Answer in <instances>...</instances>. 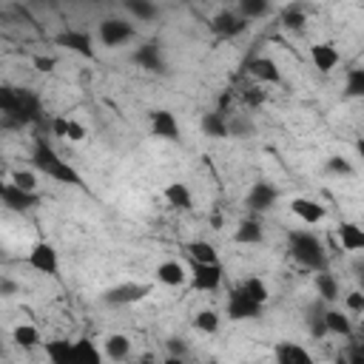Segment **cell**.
Segmentation results:
<instances>
[{
	"instance_id": "cell-28",
	"label": "cell",
	"mask_w": 364,
	"mask_h": 364,
	"mask_svg": "<svg viewBox=\"0 0 364 364\" xmlns=\"http://www.w3.org/2000/svg\"><path fill=\"white\" fill-rule=\"evenodd\" d=\"M239 290H242V296H247V299L256 301L259 307H264L267 299H270V290H267L264 279H259V276H247V279L239 284Z\"/></svg>"
},
{
	"instance_id": "cell-30",
	"label": "cell",
	"mask_w": 364,
	"mask_h": 364,
	"mask_svg": "<svg viewBox=\"0 0 364 364\" xmlns=\"http://www.w3.org/2000/svg\"><path fill=\"white\" fill-rule=\"evenodd\" d=\"M316 293H318L321 301H336L338 299V282H336V276L330 270L316 273Z\"/></svg>"
},
{
	"instance_id": "cell-21",
	"label": "cell",
	"mask_w": 364,
	"mask_h": 364,
	"mask_svg": "<svg viewBox=\"0 0 364 364\" xmlns=\"http://www.w3.org/2000/svg\"><path fill=\"white\" fill-rule=\"evenodd\" d=\"M162 196L176 210H191L193 208V193H191V188L185 182H168L165 191H162Z\"/></svg>"
},
{
	"instance_id": "cell-20",
	"label": "cell",
	"mask_w": 364,
	"mask_h": 364,
	"mask_svg": "<svg viewBox=\"0 0 364 364\" xmlns=\"http://www.w3.org/2000/svg\"><path fill=\"white\" fill-rule=\"evenodd\" d=\"M321 321H324L327 336H338V338H350L353 336V321L341 310H324L321 313Z\"/></svg>"
},
{
	"instance_id": "cell-44",
	"label": "cell",
	"mask_w": 364,
	"mask_h": 364,
	"mask_svg": "<svg viewBox=\"0 0 364 364\" xmlns=\"http://www.w3.org/2000/svg\"><path fill=\"white\" fill-rule=\"evenodd\" d=\"M31 63H34V68H37V71H43V74L54 71V65H57V60H54V57H48V54H37Z\"/></svg>"
},
{
	"instance_id": "cell-23",
	"label": "cell",
	"mask_w": 364,
	"mask_h": 364,
	"mask_svg": "<svg viewBox=\"0 0 364 364\" xmlns=\"http://www.w3.org/2000/svg\"><path fill=\"white\" fill-rule=\"evenodd\" d=\"M100 350L111 361H125L131 355V338L125 333H111V336H105V341H102Z\"/></svg>"
},
{
	"instance_id": "cell-50",
	"label": "cell",
	"mask_w": 364,
	"mask_h": 364,
	"mask_svg": "<svg viewBox=\"0 0 364 364\" xmlns=\"http://www.w3.org/2000/svg\"><path fill=\"white\" fill-rule=\"evenodd\" d=\"M162 364H188V361H185V358H179V355H168Z\"/></svg>"
},
{
	"instance_id": "cell-40",
	"label": "cell",
	"mask_w": 364,
	"mask_h": 364,
	"mask_svg": "<svg viewBox=\"0 0 364 364\" xmlns=\"http://www.w3.org/2000/svg\"><path fill=\"white\" fill-rule=\"evenodd\" d=\"M344 304H347V313L361 316V313H364V293H361V290H350V293L344 296Z\"/></svg>"
},
{
	"instance_id": "cell-17",
	"label": "cell",
	"mask_w": 364,
	"mask_h": 364,
	"mask_svg": "<svg viewBox=\"0 0 364 364\" xmlns=\"http://www.w3.org/2000/svg\"><path fill=\"white\" fill-rule=\"evenodd\" d=\"M290 210H293L304 225H318V222H324V216H327L324 205H318V202L310 199V196H296V199L290 202Z\"/></svg>"
},
{
	"instance_id": "cell-1",
	"label": "cell",
	"mask_w": 364,
	"mask_h": 364,
	"mask_svg": "<svg viewBox=\"0 0 364 364\" xmlns=\"http://www.w3.org/2000/svg\"><path fill=\"white\" fill-rule=\"evenodd\" d=\"M31 165H34L40 173H46L48 179H54V182L74 185V188H85L80 171H77L74 165H68V159H63L43 136H37L34 145H31Z\"/></svg>"
},
{
	"instance_id": "cell-19",
	"label": "cell",
	"mask_w": 364,
	"mask_h": 364,
	"mask_svg": "<svg viewBox=\"0 0 364 364\" xmlns=\"http://www.w3.org/2000/svg\"><path fill=\"white\" fill-rule=\"evenodd\" d=\"M310 60H313V65H316L321 74H330V71L338 65L341 54H338V48H336L333 43H316V46H310Z\"/></svg>"
},
{
	"instance_id": "cell-5",
	"label": "cell",
	"mask_w": 364,
	"mask_h": 364,
	"mask_svg": "<svg viewBox=\"0 0 364 364\" xmlns=\"http://www.w3.org/2000/svg\"><path fill=\"white\" fill-rule=\"evenodd\" d=\"M97 34H100V43H102V46L117 48V46H122V43L134 40L136 28H134L128 20H122V17H105V20H100Z\"/></svg>"
},
{
	"instance_id": "cell-2",
	"label": "cell",
	"mask_w": 364,
	"mask_h": 364,
	"mask_svg": "<svg viewBox=\"0 0 364 364\" xmlns=\"http://www.w3.org/2000/svg\"><path fill=\"white\" fill-rule=\"evenodd\" d=\"M287 250L293 256L296 264L313 270V273H321L327 270V253H324V245L316 233H307V230H290L287 236Z\"/></svg>"
},
{
	"instance_id": "cell-36",
	"label": "cell",
	"mask_w": 364,
	"mask_h": 364,
	"mask_svg": "<svg viewBox=\"0 0 364 364\" xmlns=\"http://www.w3.org/2000/svg\"><path fill=\"white\" fill-rule=\"evenodd\" d=\"M125 11H131L136 20H154L159 14V9L154 3H148V0H128L125 3Z\"/></svg>"
},
{
	"instance_id": "cell-15",
	"label": "cell",
	"mask_w": 364,
	"mask_h": 364,
	"mask_svg": "<svg viewBox=\"0 0 364 364\" xmlns=\"http://www.w3.org/2000/svg\"><path fill=\"white\" fill-rule=\"evenodd\" d=\"M247 74L253 80H259V82H270V85H279L282 82V71H279L276 60H270V57H253V60H247Z\"/></svg>"
},
{
	"instance_id": "cell-29",
	"label": "cell",
	"mask_w": 364,
	"mask_h": 364,
	"mask_svg": "<svg viewBox=\"0 0 364 364\" xmlns=\"http://www.w3.org/2000/svg\"><path fill=\"white\" fill-rule=\"evenodd\" d=\"M11 341H14L20 350H34V347L43 344V336H40V330H37L34 324H17V327L11 330Z\"/></svg>"
},
{
	"instance_id": "cell-37",
	"label": "cell",
	"mask_w": 364,
	"mask_h": 364,
	"mask_svg": "<svg viewBox=\"0 0 364 364\" xmlns=\"http://www.w3.org/2000/svg\"><path fill=\"white\" fill-rule=\"evenodd\" d=\"M11 185L20 188V191H26V193H37V176H34V171H23V168L11 171Z\"/></svg>"
},
{
	"instance_id": "cell-48",
	"label": "cell",
	"mask_w": 364,
	"mask_h": 364,
	"mask_svg": "<svg viewBox=\"0 0 364 364\" xmlns=\"http://www.w3.org/2000/svg\"><path fill=\"white\" fill-rule=\"evenodd\" d=\"M168 355L185 358V341H182V338H168Z\"/></svg>"
},
{
	"instance_id": "cell-38",
	"label": "cell",
	"mask_w": 364,
	"mask_h": 364,
	"mask_svg": "<svg viewBox=\"0 0 364 364\" xmlns=\"http://www.w3.org/2000/svg\"><path fill=\"white\" fill-rule=\"evenodd\" d=\"M250 134H253V122L247 117L239 114L228 117V136H250Z\"/></svg>"
},
{
	"instance_id": "cell-13",
	"label": "cell",
	"mask_w": 364,
	"mask_h": 364,
	"mask_svg": "<svg viewBox=\"0 0 364 364\" xmlns=\"http://www.w3.org/2000/svg\"><path fill=\"white\" fill-rule=\"evenodd\" d=\"M273 361L276 364H316L313 355L307 353V347L296 344V341H276L273 347Z\"/></svg>"
},
{
	"instance_id": "cell-9",
	"label": "cell",
	"mask_w": 364,
	"mask_h": 364,
	"mask_svg": "<svg viewBox=\"0 0 364 364\" xmlns=\"http://www.w3.org/2000/svg\"><path fill=\"white\" fill-rule=\"evenodd\" d=\"M57 46L85 57V60H94V40L88 31H80V28H68V31H60L57 34Z\"/></svg>"
},
{
	"instance_id": "cell-52",
	"label": "cell",
	"mask_w": 364,
	"mask_h": 364,
	"mask_svg": "<svg viewBox=\"0 0 364 364\" xmlns=\"http://www.w3.org/2000/svg\"><path fill=\"white\" fill-rule=\"evenodd\" d=\"M136 364H156V361H151V358H142V361H136Z\"/></svg>"
},
{
	"instance_id": "cell-54",
	"label": "cell",
	"mask_w": 364,
	"mask_h": 364,
	"mask_svg": "<svg viewBox=\"0 0 364 364\" xmlns=\"http://www.w3.org/2000/svg\"><path fill=\"white\" fill-rule=\"evenodd\" d=\"M273 364H276V361H273Z\"/></svg>"
},
{
	"instance_id": "cell-3",
	"label": "cell",
	"mask_w": 364,
	"mask_h": 364,
	"mask_svg": "<svg viewBox=\"0 0 364 364\" xmlns=\"http://www.w3.org/2000/svg\"><path fill=\"white\" fill-rule=\"evenodd\" d=\"M188 279H191V287L199 290V293H213L222 287V279H225V270L222 264H199V262H188Z\"/></svg>"
},
{
	"instance_id": "cell-7",
	"label": "cell",
	"mask_w": 364,
	"mask_h": 364,
	"mask_svg": "<svg viewBox=\"0 0 364 364\" xmlns=\"http://www.w3.org/2000/svg\"><path fill=\"white\" fill-rule=\"evenodd\" d=\"M225 313L230 321H250V318H259L262 316V307L256 301H250L247 296H242L239 287H233L228 293V301H225Z\"/></svg>"
},
{
	"instance_id": "cell-10",
	"label": "cell",
	"mask_w": 364,
	"mask_h": 364,
	"mask_svg": "<svg viewBox=\"0 0 364 364\" xmlns=\"http://www.w3.org/2000/svg\"><path fill=\"white\" fill-rule=\"evenodd\" d=\"M151 134L159 136V139H168V142H176L179 139V122L176 117L168 111V108H156L151 111Z\"/></svg>"
},
{
	"instance_id": "cell-12",
	"label": "cell",
	"mask_w": 364,
	"mask_h": 364,
	"mask_svg": "<svg viewBox=\"0 0 364 364\" xmlns=\"http://www.w3.org/2000/svg\"><path fill=\"white\" fill-rule=\"evenodd\" d=\"M279 199V191L270 185V182H253L250 191H247V208L256 210V213H264L276 205Z\"/></svg>"
},
{
	"instance_id": "cell-42",
	"label": "cell",
	"mask_w": 364,
	"mask_h": 364,
	"mask_svg": "<svg viewBox=\"0 0 364 364\" xmlns=\"http://www.w3.org/2000/svg\"><path fill=\"white\" fill-rule=\"evenodd\" d=\"M242 100H245V105L259 108V105H264V91H262V88H256V85H247V88L242 91Z\"/></svg>"
},
{
	"instance_id": "cell-6",
	"label": "cell",
	"mask_w": 364,
	"mask_h": 364,
	"mask_svg": "<svg viewBox=\"0 0 364 364\" xmlns=\"http://www.w3.org/2000/svg\"><path fill=\"white\" fill-rule=\"evenodd\" d=\"M43 114V105H40V97L28 88H17V108L6 117L11 125H28V122H37Z\"/></svg>"
},
{
	"instance_id": "cell-14",
	"label": "cell",
	"mask_w": 364,
	"mask_h": 364,
	"mask_svg": "<svg viewBox=\"0 0 364 364\" xmlns=\"http://www.w3.org/2000/svg\"><path fill=\"white\" fill-rule=\"evenodd\" d=\"M134 63L145 71H165V57L159 48V40H148L134 51Z\"/></svg>"
},
{
	"instance_id": "cell-51",
	"label": "cell",
	"mask_w": 364,
	"mask_h": 364,
	"mask_svg": "<svg viewBox=\"0 0 364 364\" xmlns=\"http://www.w3.org/2000/svg\"><path fill=\"white\" fill-rule=\"evenodd\" d=\"M3 191H6V182H3V176H0V196H3Z\"/></svg>"
},
{
	"instance_id": "cell-35",
	"label": "cell",
	"mask_w": 364,
	"mask_h": 364,
	"mask_svg": "<svg viewBox=\"0 0 364 364\" xmlns=\"http://www.w3.org/2000/svg\"><path fill=\"white\" fill-rule=\"evenodd\" d=\"M344 94H347L350 100H355V97H364V68H350V71H347Z\"/></svg>"
},
{
	"instance_id": "cell-16",
	"label": "cell",
	"mask_w": 364,
	"mask_h": 364,
	"mask_svg": "<svg viewBox=\"0 0 364 364\" xmlns=\"http://www.w3.org/2000/svg\"><path fill=\"white\" fill-rule=\"evenodd\" d=\"M0 202H3L9 210H14V213H26V210H31V208L40 202V196H37V193H26V191L14 188L11 182H6V191H3Z\"/></svg>"
},
{
	"instance_id": "cell-22",
	"label": "cell",
	"mask_w": 364,
	"mask_h": 364,
	"mask_svg": "<svg viewBox=\"0 0 364 364\" xmlns=\"http://www.w3.org/2000/svg\"><path fill=\"white\" fill-rule=\"evenodd\" d=\"M185 279H188V270L182 267V262L168 259V262H159V264H156V282H159V284H165V287H179V284H185Z\"/></svg>"
},
{
	"instance_id": "cell-24",
	"label": "cell",
	"mask_w": 364,
	"mask_h": 364,
	"mask_svg": "<svg viewBox=\"0 0 364 364\" xmlns=\"http://www.w3.org/2000/svg\"><path fill=\"white\" fill-rule=\"evenodd\" d=\"M233 242L236 245H262L264 242V228L256 219H242L233 230Z\"/></svg>"
},
{
	"instance_id": "cell-11",
	"label": "cell",
	"mask_w": 364,
	"mask_h": 364,
	"mask_svg": "<svg viewBox=\"0 0 364 364\" xmlns=\"http://www.w3.org/2000/svg\"><path fill=\"white\" fill-rule=\"evenodd\" d=\"M210 28H213V34H219V37H236V34H242V31L247 28V20L239 17L233 9H222V11L210 20Z\"/></svg>"
},
{
	"instance_id": "cell-34",
	"label": "cell",
	"mask_w": 364,
	"mask_h": 364,
	"mask_svg": "<svg viewBox=\"0 0 364 364\" xmlns=\"http://www.w3.org/2000/svg\"><path fill=\"white\" fill-rule=\"evenodd\" d=\"M267 11H270V3H267V0H242L239 9H236V14L245 17V20L262 17V14H267Z\"/></svg>"
},
{
	"instance_id": "cell-33",
	"label": "cell",
	"mask_w": 364,
	"mask_h": 364,
	"mask_svg": "<svg viewBox=\"0 0 364 364\" xmlns=\"http://www.w3.org/2000/svg\"><path fill=\"white\" fill-rule=\"evenodd\" d=\"M282 23H284V28H290V31H299V28H304V23H307V14H304V9H301V6L290 3V6L282 11Z\"/></svg>"
},
{
	"instance_id": "cell-26",
	"label": "cell",
	"mask_w": 364,
	"mask_h": 364,
	"mask_svg": "<svg viewBox=\"0 0 364 364\" xmlns=\"http://www.w3.org/2000/svg\"><path fill=\"white\" fill-rule=\"evenodd\" d=\"M48 355V364H71V353H74V341L68 338H51L40 344Z\"/></svg>"
},
{
	"instance_id": "cell-41",
	"label": "cell",
	"mask_w": 364,
	"mask_h": 364,
	"mask_svg": "<svg viewBox=\"0 0 364 364\" xmlns=\"http://www.w3.org/2000/svg\"><path fill=\"white\" fill-rule=\"evenodd\" d=\"M327 171H330V173H338V176H350V173H353V165H350V159H344V156H330V159H327Z\"/></svg>"
},
{
	"instance_id": "cell-31",
	"label": "cell",
	"mask_w": 364,
	"mask_h": 364,
	"mask_svg": "<svg viewBox=\"0 0 364 364\" xmlns=\"http://www.w3.org/2000/svg\"><path fill=\"white\" fill-rule=\"evenodd\" d=\"M202 131H205V136L225 139V136H228V117H222V114H216V111L205 114V117H202Z\"/></svg>"
},
{
	"instance_id": "cell-8",
	"label": "cell",
	"mask_w": 364,
	"mask_h": 364,
	"mask_svg": "<svg viewBox=\"0 0 364 364\" xmlns=\"http://www.w3.org/2000/svg\"><path fill=\"white\" fill-rule=\"evenodd\" d=\"M148 293H151V284H145V282H122L105 293V301L108 304H136Z\"/></svg>"
},
{
	"instance_id": "cell-4",
	"label": "cell",
	"mask_w": 364,
	"mask_h": 364,
	"mask_svg": "<svg viewBox=\"0 0 364 364\" xmlns=\"http://www.w3.org/2000/svg\"><path fill=\"white\" fill-rule=\"evenodd\" d=\"M26 264L43 276H60V256L51 242H34L26 256Z\"/></svg>"
},
{
	"instance_id": "cell-18",
	"label": "cell",
	"mask_w": 364,
	"mask_h": 364,
	"mask_svg": "<svg viewBox=\"0 0 364 364\" xmlns=\"http://www.w3.org/2000/svg\"><path fill=\"white\" fill-rule=\"evenodd\" d=\"M71 364H105V355L100 350V344L88 336L74 341V353H71Z\"/></svg>"
},
{
	"instance_id": "cell-32",
	"label": "cell",
	"mask_w": 364,
	"mask_h": 364,
	"mask_svg": "<svg viewBox=\"0 0 364 364\" xmlns=\"http://www.w3.org/2000/svg\"><path fill=\"white\" fill-rule=\"evenodd\" d=\"M219 313L216 310H199L196 316H193V327L199 330V333H208V336H213L216 330H219Z\"/></svg>"
},
{
	"instance_id": "cell-27",
	"label": "cell",
	"mask_w": 364,
	"mask_h": 364,
	"mask_svg": "<svg viewBox=\"0 0 364 364\" xmlns=\"http://www.w3.org/2000/svg\"><path fill=\"white\" fill-rule=\"evenodd\" d=\"M185 250H188V262H199V264H216V262H219L216 247H213L210 242H205V239L188 242Z\"/></svg>"
},
{
	"instance_id": "cell-43",
	"label": "cell",
	"mask_w": 364,
	"mask_h": 364,
	"mask_svg": "<svg viewBox=\"0 0 364 364\" xmlns=\"http://www.w3.org/2000/svg\"><path fill=\"white\" fill-rule=\"evenodd\" d=\"M65 139H68V142H82V139H85V128H82V125H80L77 119H71V117H68V128H65Z\"/></svg>"
},
{
	"instance_id": "cell-45",
	"label": "cell",
	"mask_w": 364,
	"mask_h": 364,
	"mask_svg": "<svg viewBox=\"0 0 364 364\" xmlns=\"http://www.w3.org/2000/svg\"><path fill=\"white\" fill-rule=\"evenodd\" d=\"M341 358H344V364H364V350L358 344H353Z\"/></svg>"
},
{
	"instance_id": "cell-25",
	"label": "cell",
	"mask_w": 364,
	"mask_h": 364,
	"mask_svg": "<svg viewBox=\"0 0 364 364\" xmlns=\"http://www.w3.org/2000/svg\"><path fill=\"white\" fill-rule=\"evenodd\" d=\"M338 242H341L344 250L358 253L364 247V230H361V225L358 222H341L338 225Z\"/></svg>"
},
{
	"instance_id": "cell-39",
	"label": "cell",
	"mask_w": 364,
	"mask_h": 364,
	"mask_svg": "<svg viewBox=\"0 0 364 364\" xmlns=\"http://www.w3.org/2000/svg\"><path fill=\"white\" fill-rule=\"evenodd\" d=\"M17 108V88L14 85H0V114L9 117Z\"/></svg>"
},
{
	"instance_id": "cell-47",
	"label": "cell",
	"mask_w": 364,
	"mask_h": 364,
	"mask_svg": "<svg viewBox=\"0 0 364 364\" xmlns=\"http://www.w3.org/2000/svg\"><path fill=\"white\" fill-rule=\"evenodd\" d=\"M230 102H233V91H222L219 94V100H216V114H228V108H230Z\"/></svg>"
},
{
	"instance_id": "cell-49",
	"label": "cell",
	"mask_w": 364,
	"mask_h": 364,
	"mask_svg": "<svg viewBox=\"0 0 364 364\" xmlns=\"http://www.w3.org/2000/svg\"><path fill=\"white\" fill-rule=\"evenodd\" d=\"M17 290H20V284L17 282H11V279H0V296H17Z\"/></svg>"
},
{
	"instance_id": "cell-46",
	"label": "cell",
	"mask_w": 364,
	"mask_h": 364,
	"mask_svg": "<svg viewBox=\"0 0 364 364\" xmlns=\"http://www.w3.org/2000/svg\"><path fill=\"white\" fill-rule=\"evenodd\" d=\"M310 333H313L316 338H324V336H327L324 321H321V313H313V316H310Z\"/></svg>"
},
{
	"instance_id": "cell-53",
	"label": "cell",
	"mask_w": 364,
	"mask_h": 364,
	"mask_svg": "<svg viewBox=\"0 0 364 364\" xmlns=\"http://www.w3.org/2000/svg\"><path fill=\"white\" fill-rule=\"evenodd\" d=\"M0 355H3V338H0Z\"/></svg>"
}]
</instances>
